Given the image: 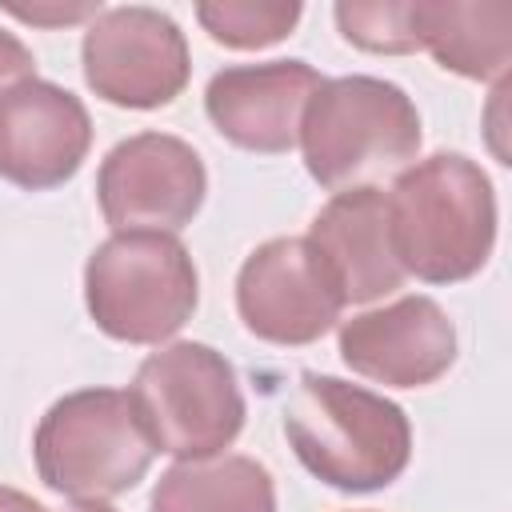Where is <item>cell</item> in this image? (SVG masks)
<instances>
[{"label":"cell","instance_id":"cell-1","mask_svg":"<svg viewBox=\"0 0 512 512\" xmlns=\"http://www.w3.org/2000/svg\"><path fill=\"white\" fill-rule=\"evenodd\" d=\"M388 204V240L404 272L452 284L484 268L496 240V196L488 176L460 152H436L408 168Z\"/></svg>","mask_w":512,"mask_h":512},{"label":"cell","instance_id":"cell-2","mask_svg":"<svg viewBox=\"0 0 512 512\" xmlns=\"http://www.w3.org/2000/svg\"><path fill=\"white\" fill-rule=\"evenodd\" d=\"M284 432L300 464L340 492L384 488L412 456L408 416L392 400L316 372H304L292 388Z\"/></svg>","mask_w":512,"mask_h":512},{"label":"cell","instance_id":"cell-3","mask_svg":"<svg viewBox=\"0 0 512 512\" xmlns=\"http://www.w3.org/2000/svg\"><path fill=\"white\" fill-rule=\"evenodd\" d=\"M304 164L324 188H368L420 148V112L404 88L376 76L324 80L300 120Z\"/></svg>","mask_w":512,"mask_h":512},{"label":"cell","instance_id":"cell-4","mask_svg":"<svg viewBox=\"0 0 512 512\" xmlns=\"http://www.w3.org/2000/svg\"><path fill=\"white\" fill-rule=\"evenodd\" d=\"M132 412L156 452L208 460L244 428V396L236 368L208 344H172L152 352L132 388Z\"/></svg>","mask_w":512,"mask_h":512},{"label":"cell","instance_id":"cell-5","mask_svg":"<svg viewBox=\"0 0 512 512\" xmlns=\"http://www.w3.org/2000/svg\"><path fill=\"white\" fill-rule=\"evenodd\" d=\"M88 312L100 332L156 344L180 332L196 308V264L168 232H116L84 272Z\"/></svg>","mask_w":512,"mask_h":512},{"label":"cell","instance_id":"cell-6","mask_svg":"<svg viewBox=\"0 0 512 512\" xmlns=\"http://www.w3.org/2000/svg\"><path fill=\"white\" fill-rule=\"evenodd\" d=\"M40 480L76 500L120 496L152 464V444L132 412L128 392L84 388L56 400L36 428Z\"/></svg>","mask_w":512,"mask_h":512},{"label":"cell","instance_id":"cell-7","mask_svg":"<svg viewBox=\"0 0 512 512\" xmlns=\"http://www.w3.org/2000/svg\"><path fill=\"white\" fill-rule=\"evenodd\" d=\"M84 80L120 108H160L188 84V44L156 8H108L84 32Z\"/></svg>","mask_w":512,"mask_h":512},{"label":"cell","instance_id":"cell-8","mask_svg":"<svg viewBox=\"0 0 512 512\" xmlns=\"http://www.w3.org/2000/svg\"><path fill=\"white\" fill-rule=\"evenodd\" d=\"M208 176L192 144L140 132L120 140L100 164V208L116 232H176L184 228L200 200Z\"/></svg>","mask_w":512,"mask_h":512},{"label":"cell","instance_id":"cell-9","mask_svg":"<svg viewBox=\"0 0 512 512\" xmlns=\"http://www.w3.org/2000/svg\"><path fill=\"white\" fill-rule=\"evenodd\" d=\"M236 304L244 328L260 340L312 344L340 320L344 296L308 240L280 236L244 260Z\"/></svg>","mask_w":512,"mask_h":512},{"label":"cell","instance_id":"cell-10","mask_svg":"<svg viewBox=\"0 0 512 512\" xmlns=\"http://www.w3.org/2000/svg\"><path fill=\"white\" fill-rule=\"evenodd\" d=\"M92 144V120L84 104L48 84L24 80L0 96V176L20 188L64 184Z\"/></svg>","mask_w":512,"mask_h":512},{"label":"cell","instance_id":"cell-11","mask_svg":"<svg viewBox=\"0 0 512 512\" xmlns=\"http://www.w3.org/2000/svg\"><path fill=\"white\" fill-rule=\"evenodd\" d=\"M340 356L368 380L420 388L444 376L456 360V328L436 300L404 296L380 312L352 316L340 328Z\"/></svg>","mask_w":512,"mask_h":512},{"label":"cell","instance_id":"cell-12","mask_svg":"<svg viewBox=\"0 0 512 512\" xmlns=\"http://www.w3.org/2000/svg\"><path fill=\"white\" fill-rule=\"evenodd\" d=\"M320 84V72L304 60L240 64L212 76L204 108L216 132L232 144L248 152H288L300 140L304 108Z\"/></svg>","mask_w":512,"mask_h":512},{"label":"cell","instance_id":"cell-13","mask_svg":"<svg viewBox=\"0 0 512 512\" xmlns=\"http://www.w3.org/2000/svg\"><path fill=\"white\" fill-rule=\"evenodd\" d=\"M312 252L324 260L344 304H368L400 288L404 268L392 256L388 240V204L380 188H344L336 192L308 228Z\"/></svg>","mask_w":512,"mask_h":512},{"label":"cell","instance_id":"cell-14","mask_svg":"<svg viewBox=\"0 0 512 512\" xmlns=\"http://www.w3.org/2000/svg\"><path fill=\"white\" fill-rule=\"evenodd\" d=\"M408 36L428 48L440 68L492 80L504 76L512 56V4H408Z\"/></svg>","mask_w":512,"mask_h":512},{"label":"cell","instance_id":"cell-15","mask_svg":"<svg viewBox=\"0 0 512 512\" xmlns=\"http://www.w3.org/2000/svg\"><path fill=\"white\" fill-rule=\"evenodd\" d=\"M152 512H276V488L252 456L184 460L160 476Z\"/></svg>","mask_w":512,"mask_h":512},{"label":"cell","instance_id":"cell-16","mask_svg":"<svg viewBox=\"0 0 512 512\" xmlns=\"http://www.w3.org/2000/svg\"><path fill=\"white\" fill-rule=\"evenodd\" d=\"M200 24L212 32V40L228 48H264L292 32L300 20V4H200Z\"/></svg>","mask_w":512,"mask_h":512},{"label":"cell","instance_id":"cell-17","mask_svg":"<svg viewBox=\"0 0 512 512\" xmlns=\"http://www.w3.org/2000/svg\"><path fill=\"white\" fill-rule=\"evenodd\" d=\"M336 24L344 40L368 52H416L408 36V4H336Z\"/></svg>","mask_w":512,"mask_h":512},{"label":"cell","instance_id":"cell-18","mask_svg":"<svg viewBox=\"0 0 512 512\" xmlns=\"http://www.w3.org/2000/svg\"><path fill=\"white\" fill-rule=\"evenodd\" d=\"M32 52L12 36V32H4L0 28V96L8 92V88H16V84H24V80H32Z\"/></svg>","mask_w":512,"mask_h":512},{"label":"cell","instance_id":"cell-19","mask_svg":"<svg viewBox=\"0 0 512 512\" xmlns=\"http://www.w3.org/2000/svg\"><path fill=\"white\" fill-rule=\"evenodd\" d=\"M12 16L32 20V24H68V20H84V16H100V4H76V8H24V4H8Z\"/></svg>","mask_w":512,"mask_h":512},{"label":"cell","instance_id":"cell-20","mask_svg":"<svg viewBox=\"0 0 512 512\" xmlns=\"http://www.w3.org/2000/svg\"><path fill=\"white\" fill-rule=\"evenodd\" d=\"M0 512H48V508H40L32 496H24L16 488H0Z\"/></svg>","mask_w":512,"mask_h":512},{"label":"cell","instance_id":"cell-21","mask_svg":"<svg viewBox=\"0 0 512 512\" xmlns=\"http://www.w3.org/2000/svg\"><path fill=\"white\" fill-rule=\"evenodd\" d=\"M64 512H116V508H108V504H100V500H80V504H72V508H64Z\"/></svg>","mask_w":512,"mask_h":512}]
</instances>
